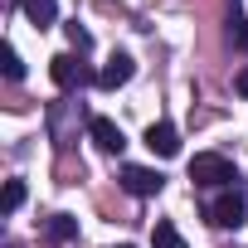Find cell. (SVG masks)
Wrapping results in <instances>:
<instances>
[{
	"mask_svg": "<svg viewBox=\"0 0 248 248\" xmlns=\"http://www.w3.org/2000/svg\"><path fill=\"white\" fill-rule=\"evenodd\" d=\"M190 180L204 185V190H229V185L238 180V170H233L229 156H219V151H200V156L190 161Z\"/></svg>",
	"mask_w": 248,
	"mask_h": 248,
	"instance_id": "obj_1",
	"label": "cell"
},
{
	"mask_svg": "<svg viewBox=\"0 0 248 248\" xmlns=\"http://www.w3.org/2000/svg\"><path fill=\"white\" fill-rule=\"evenodd\" d=\"M204 214H209V224H219V229H238V224L248 219V200H243L238 185H229V190H219V195L204 204Z\"/></svg>",
	"mask_w": 248,
	"mask_h": 248,
	"instance_id": "obj_2",
	"label": "cell"
},
{
	"mask_svg": "<svg viewBox=\"0 0 248 248\" xmlns=\"http://www.w3.org/2000/svg\"><path fill=\"white\" fill-rule=\"evenodd\" d=\"M49 78H54L59 93H73V88L97 83V73H88V63H83L78 54H54V59H49Z\"/></svg>",
	"mask_w": 248,
	"mask_h": 248,
	"instance_id": "obj_3",
	"label": "cell"
},
{
	"mask_svg": "<svg viewBox=\"0 0 248 248\" xmlns=\"http://www.w3.org/2000/svg\"><path fill=\"white\" fill-rule=\"evenodd\" d=\"M161 185H166V175H161V170H151V166H122V190L137 195V200L161 195Z\"/></svg>",
	"mask_w": 248,
	"mask_h": 248,
	"instance_id": "obj_4",
	"label": "cell"
},
{
	"mask_svg": "<svg viewBox=\"0 0 248 248\" xmlns=\"http://www.w3.org/2000/svg\"><path fill=\"white\" fill-rule=\"evenodd\" d=\"M132 73H137L132 54H112V59L102 63V73H97V88H102V93H117L122 83H132Z\"/></svg>",
	"mask_w": 248,
	"mask_h": 248,
	"instance_id": "obj_5",
	"label": "cell"
},
{
	"mask_svg": "<svg viewBox=\"0 0 248 248\" xmlns=\"http://www.w3.org/2000/svg\"><path fill=\"white\" fill-rule=\"evenodd\" d=\"M88 137L102 151H122V146H127V137H122V127H117L112 117H88Z\"/></svg>",
	"mask_w": 248,
	"mask_h": 248,
	"instance_id": "obj_6",
	"label": "cell"
},
{
	"mask_svg": "<svg viewBox=\"0 0 248 248\" xmlns=\"http://www.w3.org/2000/svg\"><path fill=\"white\" fill-rule=\"evenodd\" d=\"M146 146L156 156H180V132L170 127V122H151L146 127Z\"/></svg>",
	"mask_w": 248,
	"mask_h": 248,
	"instance_id": "obj_7",
	"label": "cell"
},
{
	"mask_svg": "<svg viewBox=\"0 0 248 248\" xmlns=\"http://www.w3.org/2000/svg\"><path fill=\"white\" fill-rule=\"evenodd\" d=\"M20 5H25L30 25H39V30H49V25L59 20V0H20Z\"/></svg>",
	"mask_w": 248,
	"mask_h": 248,
	"instance_id": "obj_8",
	"label": "cell"
},
{
	"mask_svg": "<svg viewBox=\"0 0 248 248\" xmlns=\"http://www.w3.org/2000/svg\"><path fill=\"white\" fill-rule=\"evenodd\" d=\"M151 243H156V248H185V238H180V229H175L170 219H156V229H151Z\"/></svg>",
	"mask_w": 248,
	"mask_h": 248,
	"instance_id": "obj_9",
	"label": "cell"
},
{
	"mask_svg": "<svg viewBox=\"0 0 248 248\" xmlns=\"http://www.w3.org/2000/svg\"><path fill=\"white\" fill-rule=\"evenodd\" d=\"M44 233H49V238H54V243H68V238H73V233H78V219H73V214H54V219H49V229H44Z\"/></svg>",
	"mask_w": 248,
	"mask_h": 248,
	"instance_id": "obj_10",
	"label": "cell"
},
{
	"mask_svg": "<svg viewBox=\"0 0 248 248\" xmlns=\"http://www.w3.org/2000/svg\"><path fill=\"white\" fill-rule=\"evenodd\" d=\"M0 63H5V78H10V83H20V78H25V63H20L15 44H5V49H0Z\"/></svg>",
	"mask_w": 248,
	"mask_h": 248,
	"instance_id": "obj_11",
	"label": "cell"
},
{
	"mask_svg": "<svg viewBox=\"0 0 248 248\" xmlns=\"http://www.w3.org/2000/svg\"><path fill=\"white\" fill-rule=\"evenodd\" d=\"M20 204H25V180H10V185H5V200H0V209L15 214Z\"/></svg>",
	"mask_w": 248,
	"mask_h": 248,
	"instance_id": "obj_12",
	"label": "cell"
},
{
	"mask_svg": "<svg viewBox=\"0 0 248 248\" xmlns=\"http://www.w3.org/2000/svg\"><path fill=\"white\" fill-rule=\"evenodd\" d=\"M63 30H68V44H73L78 54H88V49H93V34H88V30H83L78 20H73V25H63Z\"/></svg>",
	"mask_w": 248,
	"mask_h": 248,
	"instance_id": "obj_13",
	"label": "cell"
},
{
	"mask_svg": "<svg viewBox=\"0 0 248 248\" xmlns=\"http://www.w3.org/2000/svg\"><path fill=\"white\" fill-rule=\"evenodd\" d=\"M229 39H233V44H248V20H243L238 10L229 15Z\"/></svg>",
	"mask_w": 248,
	"mask_h": 248,
	"instance_id": "obj_14",
	"label": "cell"
},
{
	"mask_svg": "<svg viewBox=\"0 0 248 248\" xmlns=\"http://www.w3.org/2000/svg\"><path fill=\"white\" fill-rule=\"evenodd\" d=\"M233 88H238V93H243V97H248V68H243V73H238V78H233Z\"/></svg>",
	"mask_w": 248,
	"mask_h": 248,
	"instance_id": "obj_15",
	"label": "cell"
},
{
	"mask_svg": "<svg viewBox=\"0 0 248 248\" xmlns=\"http://www.w3.org/2000/svg\"><path fill=\"white\" fill-rule=\"evenodd\" d=\"M122 248H127V243H122Z\"/></svg>",
	"mask_w": 248,
	"mask_h": 248,
	"instance_id": "obj_16",
	"label": "cell"
}]
</instances>
